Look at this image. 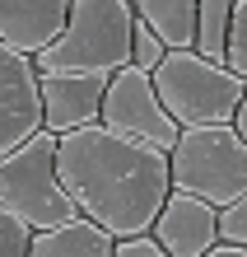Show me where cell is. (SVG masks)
I'll list each match as a JSON object with an SVG mask.
<instances>
[{"mask_svg": "<svg viewBox=\"0 0 247 257\" xmlns=\"http://www.w3.org/2000/svg\"><path fill=\"white\" fill-rule=\"evenodd\" d=\"M228 19H233V5H228V0H200V5H196V56H200V61L224 66Z\"/></svg>", "mask_w": 247, "mask_h": 257, "instance_id": "obj_13", "label": "cell"}, {"mask_svg": "<svg viewBox=\"0 0 247 257\" xmlns=\"http://www.w3.org/2000/svg\"><path fill=\"white\" fill-rule=\"evenodd\" d=\"M0 210H10L33 234H47V229L80 220L70 192L56 178V136L38 131L10 159H0Z\"/></svg>", "mask_w": 247, "mask_h": 257, "instance_id": "obj_4", "label": "cell"}, {"mask_svg": "<svg viewBox=\"0 0 247 257\" xmlns=\"http://www.w3.org/2000/svg\"><path fill=\"white\" fill-rule=\"evenodd\" d=\"M112 252H117V238L103 234L98 224H89V220L33 234V248H28V257H112Z\"/></svg>", "mask_w": 247, "mask_h": 257, "instance_id": "obj_12", "label": "cell"}, {"mask_svg": "<svg viewBox=\"0 0 247 257\" xmlns=\"http://www.w3.org/2000/svg\"><path fill=\"white\" fill-rule=\"evenodd\" d=\"M42 131V84L28 56L0 47V159Z\"/></svg>", "mask_w": 247, "mask_h": 257, "instance_id": "obj_7", "label": "cell"}, {"mask_svg": "<svg viewBox=\"0 0 247 257\" xmlns=\"http://www.w3.org/2000/svg\"><path fill=\"white\" fill-rule=\"evenodd\" d=\"M131 38H135V5H126V0H75L66 33L42 56H33V70L112 80L117 70L131 66Z\"/></svg>", "mask_w": 247, "mask_h": 257, "instance_id": "obj_2", "label": "cell"}, {"mask_svg": "<svg viewBox=\"0 0 247 257\" xmlns=\"http://www.w3.org/2000/svg\"><path fill=\"white\" fill-rule=\"evenodd\" d=\"M224 70H233L247 84V0L233 5V19H228V52H224Z\"/></svg>", "mask_w": 247, "mask_h": 257, "instance_id": "obj_14", "label": "cell"}, {"mask_svg": "<svg viewBox=\"0 0 247 257\" xmlns=\"http://www.w3.org/2000/svg\"><path fill=\"white\" fill-rule=\"evenodd\" d=\"M168 173H173V192L224 210L247 196V145L233 126L182 131L168 155Z\"/></svg>", "mask_w": 247, "mask_h": 257, "instance_id": "obj_5", "label": "cell"}, {"mask_svg": "<svg viewBox=\"0 0 247 257\" xmlns=\"http://www.w3.org/2000/svg\"><path fill=\"white\" fill-rule=\"evenodd\" d=\"M70 5L66 0H0V47L14 56H42L66 33Z\"/></svg>", "mask_w": 247, "mask_h": 257, "instance_id": "obj_10", "label": "cell"}, {"mask_svg": "<svg viewBox=\"0 0 247 257\" xmlns=\"http://www.w3.org/2000/svg\"><path fill=\"white\" fill-rule=\"evenodd\" d=\"M219 243L242 248V252H247V196L219 210Z\"/></svg>", "mask_w": 247, "mask_h": 257, "instance_id": "obj_16", "label": "cell"}, {"mask_svg": "<svg viewBox=\"0 0 247 257\" xmlns=\"http://www.w3.org/2000/svg\"><path fill=\"white\" fill-rule=\"evenodd\" d=\"M163 112L177 122V131H200V126H233L238 103L247 84L233 70L200 61L196 52H168L163 66L154 70Z\"/></svg>", "mask_w": 247, "mask_h": 257, "instance_id": "obj_3", "label": "cell"}, {"mask_svg": "<svg viewBox=\"0 0 247 257\" xmlns=\"http://www.w3.org/2000/svg\"><path fill=\"white\" fill-rule=\"evenodd\" d=\"M38 84H42V131L47 136L61 141L70 131L98 126L107 80H94V75H38Z\"/></svg>", "mask_w": 247, "mask_h": 257, "instance_id": "obj_8", "label": "cell"}, {"mask_svg": "<svg viewBox=\"0 0 247 257\" xmlns=\"http://www.w3.org/2000/svg\"><path fill=\"white\" fill-rule=\"evenodd\" d=\"M56 178L70 192L80 220L98 224L117 243L145 238L159 220L163 201L173 196V173H168L163 150L126 141L107 126H84V131L61 136Z\"/></svg>", "mask_w": 247, "mask_h": 257, "instance_id": "obj_1", "label": "cell"}, {"mask_svg": "<svg viewBox=\"0 0 247 257\" xmlns=\"http://www.w3.org/2000/svg\"><path fill=\"white\" fill-rule=\"evenodd\" d=\"M33 248V229H24L10 210H0V257H28Z\"/></svg>", "mask_w": 247, "mask_h": 257, "instance_id": "obj_17", "label": "cell"}, {"mask_svg": "<svg viewBox=\"0 0 247 257\" xmlns=\"http://www.w3.org/2000/svg\"><path fill=\"white\" fill-rule=\"evenodd\" d=\"M233 131H238V141L247 145V94H242V103H238V117H233Z\"/></svg>", "mask_w": 247, "mask_h": 257, "instance_id": "obj_19", "label": "cell"}, {"mask_svg": "<svg viewBox=\"0 0 247 257\" xmlns=\"http://www.w3.org/2000/svg\"><path fill=\"white\" fill-rule=\"evenodd\" d=\"M205 257H247L242 248H228V243H219V248H214V252H205Z\"/></svg>", "mask_w": 247, "mask_h": 257, "instance_id": "obj_20", "label": "cell"}, {"mask_svg": "<svg viewBox=\"0 0 247 257\" xmlns=\"http://www.w3.org/2000/svg\"><path fill=\"white\" fill-rule=\"evenodd\" d=\"M98 126L126 136V141H140L149 150H163V155H173V145H177V136H182L177 122L163 112V103H159L154 75H140L135 66L117 70L112 80H107Z\"/></svg>", "mask_w": 247, "mask_h": 257, "instance_id": "obj_6", "label": "cell"}, {"mask_svg": "<svg viewBox=\"0 0 247 257\" xmlns=\"http://www.w3.org/2000/svg\"><path fill=\"white\" fill-rule=\"evenodd\" d=\"M135 19L163 42V52H196V0H140Z\"/></svg>", "mask_w": 247, "mask_h": 257, "instance_id": "obj_11", "label": "cell"}, {"mask_svg": "<svg viewBox=\"0 0 247 257\" xmlns=\"http://www.w3.org/2000/svg\"><path fill=\"white\" fill-rule=\"evenodd\" d=\"M149 238L159 243L168 257H205L219 248V210L196 201V196H182L173 192L154 220Z\"/></svg>", "mask_w": 247, "mask_h": 257, "instance_id": "obj_9", "label": "cell"}, {"mask_svg": "<svg viewBox=\"0 0 247 257\" xmlns=\"http://www.w3.org/2000/svg\"><path fill=\"white\" fill-rule=\"evenodd\" d=\"M112 257H168V252H163V248H159V243H154V238L145 234V238H121Z\"/></svg>", "mask_w": 247, "mask_h": 257, "instance_id": "obj_18", "label": "cell"}, {"mask_svg": "<svg viewBox=\"0 0 247 257\" xmlns=\"http://www.w3.org/2000/svg\"><path fill=\"white\" fill-rule=\"evenodd\" d=\"M163 56H168V52H163V42L154 38L140 19H135V38H131V66L140 70V75H154V70L163 66Z\"/></svg>", "mask_w": 247, "mask_h": 257, "instance_id": "obj_15", "label": "cell"}]
</instances>
